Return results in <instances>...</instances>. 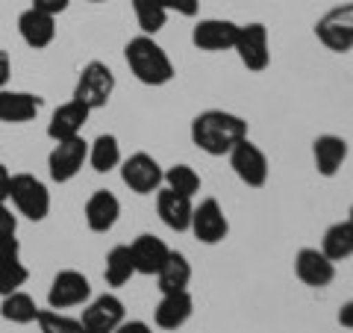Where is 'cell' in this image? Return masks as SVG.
Instances as JSON below:
<instances>
[{
	"mask_svg": "<svg viewBox=\"0 0 353 333\" xmlns=\"http://www.w3.org/2000/svg\"><path fill=\"white\" fill-rule=\"evenodd\" d=\"M88 115H92V109L83 106L80 101H71L68 104H62L53 109V115L48 121V136L53 142H62V139H74V136H80L83 127L88 124Z\"/></svg>",
	"mask_w": 353,
	"mask_h": 333,
	"instance_id": "cell-18",
	"label": "cell"
},
{
	"mask_svg": "<svg viewBox=\"0 0 353 333\" xmlns=\"http://www.w3.org/2000/svg\"><path fill=\"white\" fill-rule=\"evenodd\" d=\"M27 280H30V269H27V265L21 263V260L3 263V265H0V298H3V295H12V292H18V289H24Z\"/></svg>",
	"mask_w": 353,
	"mask_h": 333,
	"instance_id": "cell-31",
	"label": "cell"
},
{
	"mask_svg": "<svg viewBox=\"0 0 353 333\" xmlns=\"http://www.w3.org/2000/svg\"><path fill=\"white\" fill-rule=\"evenodd\" d=\"M347 221H350V225H353V207H350V213H347Z\"/></svg>",
	"mask_w": 353,
	"mask_h": 333,
	"instance_id": "cell-40",
	"label": "cell"
},
{
	"mask_svg": "<svg viewBox=\"0 0 353 333\" xmlns=\"http://www.w3.org/2000/svg\"><path fill=\"white\" fill-rule=\"evenodd\" d=\"M115 333H153V327L148 325V321H141V318H124L121 325L115 327Z\"/></svg>",
	"mask_w": 353,
	"mask_h": 333,
	"instance_id": "cell-36",
	"label": "cell"
},
{
	"mask_svg": "<svg viewBox=\"0 0 353 333\" xmlns=\"http://www.w3.org/2000/svg\"><path fill=\"white\" fill-rule=\"evenodd\" d=\"M312 157H315V169L321 177H336L339 169L347 160V142L333 133H324L312 142Z\"/></svg>",
	"mask_w": 353,
	"mask_h": 333,
	"instance_id": "cell-22",
	"label": "cell"
},
{
	"mask_svg": "<svg viewBox=\"0 0 353 333\" xmlns=\"http://www.w3.org/2000/svg\"><path fill=\"white\" fill-rule=\"evenodd\" d=\"M121 180H124V186L130 189V192L153 195V192H159L162 189L165 171H162V165L150 157V153L139 151V153H132V157L121 160Z\"/></svg>",
	"mask_w": 353,
	"mask_h": 333,
	"instance_id": "cell-6",
	"label": "cell"
},
{
	"mask_svg": "<svg viewBox=\"0 0 353 333\" xmlns=\"http://www.w3.org/2000/svg\"><path fill=\"white\" fill-rule=\"evenodd\" d=\"M248 139V121L227 109H206L192 121V142L209 157H224Z\"/></svg>",
	"mask_w": 353,
	"mask_h": 333,
	"instance_id": "cell-1",
	"label": "cell"
},
{
	"mask_svg": "<svg viewBox=\"0 0 353 333\" xmlns=\"http://www.w3.org/2000/svg\"><path fill=\"white\" fill-rule=\"evenodd\" d=\"M194 313V298L189 295V289L183 292H165L159 298L157 310H153V321L162 330H180L185 321Z\"/></svg>",
	"mask_w": 353,
	"mask_h": 333,
	"instance_id": "cell-20",
	"label": "cell"
},
{
	"mask_svg": "<svg viewBox=\"0 0 353 333\" xmlns=\"http://www.w3.org/2000/svg\"><path fill=\"white\" fill-rule=\"evenodd\" d=\"M9 186H12V171L0 162V201H9Z\"/></svg>",
	"mask_w": 353,
	"mask_h": 333,
	"instance_id": "cell-38",
	"label": "cell"
},
{
	"mask_svg": "<svg viewBox=\"0 0 353 333\" xmlns=\"http://www.w3.org/2000/svg\"><path fill=\"white\" fill-rule=\"evenodd\" d=\"M157 213L162 218V225L168 230H176V233H185L192 227V213H194V204L189 195H180L174 189H159L157 192Z\"/></svg>",
	"mask_w": 353,
	"mask_h": 333,
	"instance_id": "cell-17",
	"label": "cell"
},
{
	"mask_svg": "<svg viewBox=\"0 0 353 333\" xmlns=\"http://www.w3.org/2000/svg\"><path fill=\"white\" fill-rule=\"evenodd\" d=\"M230 157V169L236 171V177L245 186H253V189H262L268 183V157L262 153L259 145H253L250 139H241L239 145L227 153Z\"/></svg>",
	"mask_w": 353,
	"mask_h": 333,
	"instance_id": "cell-10",
	"label": "cell"
},
{
	"mask_svg": "<svg viewBox=\"0 0 353 333\" xmlns=\"http://www.w3.org/2000/svg\"><path fill=\"white\" fill-rule=\"evenodd\" d=\"M115 92V74L106 62H88L85 68L77 77V86H74V101H80L83 106L94 109H103L109 104V97Z\"/></svg>",
	"mask_w": 353,
	"mask_h": 333,
	"instance_id": "cell-4",
	"label": "cell"
},
{
	"mask_svg": "<svg viewBox=\"0 0 353 333\" xmlns=\"http://www.w3.org/2000/svg\"><path fill=\"white\" fill-rule=\"evenodd\" d=\"M127 318V310L124 301L118 295H97L94 301H88L83 307V316H80V325L83 333H115V327Z\"/></svg>",
	"mask_w": 353,
	"mask_h": 333,
	"instance_id": "cell-11",
	"label": "cell"
},
{
	"mask_svg": "<svg viewBox=\"0 0 353 333\" xmlns=\"http://www.w3.org/2000/svg\"><path fill=\"white\" fill-rule=\"evenodd\" d=\"M168 12H176V15H185V18H194L201 12V0H162Z\"/></svg>",
	"mask_w": 353,
	"mask_h": 333,
	"instance_id": "cell-32",
	"label": "cell"
},
{
	"mask_svg": "<svg viewBox=\"0 0 353 333\" xmlns=\"http://www.w3.org/2000/svg\"><path fill=\"white\" fill-rule=\"evenodd\" d=\"M9 201H12L18 216L30 221H44L50 216V192L36 174H12Z\"/></svg>",
	"mask_w": 353,
	"mask_h": 333,
	"instance_id": "cell-3",
	"label": "cell"
},
{
	"mask_svg": "<svg viewBox=\"0 0 353 333\" xmlns=\"http://www.w3.org/2000/svg\"><path fill=\"white\" fill-rule=\"evenodd\" d=\"M88 3H106V0H88Z\"/></svg>",
	"mask_w": 353,
	"mask_h": 333,
	"instance_id": "cell-41",
	"label": "cell"
},
{
	"mask_svg": "<svg viewBox=\"0 0 353 333\" xmlns=\"http://www.w3.org/2000/svg\"><path fill=\"white\" fill-rule=\"evenodd\" d=\"M132 12L145 36H157L168 21V9H165L162 0H132Z\"/></svg>",
	"mask_w": 353,
	"mask_h": 333,
	"instance_id": "cell-28",
	"label": "cell"
},
{
	"mask_svg": "<svg viewBox=\"0 0 353 333\" xmlns=\"http://www.w3.org/2000/svg\"><path fill=\"white\" fill-rule=\"evenodd\" d=\"M85 162H88V142L83 136L62 139L53 145L48 157V174L53 183H68L83 171Z\"/></svg>",
	"mask_w": 353,
	"mask_h": 333,
	"instance_id": "cell-7",
	"label": "cell"
},
{
	"mask_svg": "<svg viewBox=\"0 0 353 333\" xmlns=\"http://www.w3.org/2000/svg\"><path fill=\"white\" fill-rule=\"evenodd\" d=\"M236 36H239V24L236 21H227V18H203V21H197L194 30H192L194 48L206 50V53L233 50Z\"/></svg>",
	"mask_w": 353,
	"mask_h": 333,
	"instance_id": "cell-13",
	"label": "cell"
},
{
	"mask_svg": "<svg viewBox=\"0 0 353 333\" xmlns=\"http://www.w3.org/2000/svg\"><path fill=\"white\" fill-rule=\"evenodd\" d=\"M18 233V216L6 201H0V236H15Z\"/></svg>",
	"mask_w": 353,
	"mask_h": 333,
	"instance_id": "cell-33",
	"label": "cell"
},
{
	"mask_svg": "<svg viewBox=\"0 0 353 333\" xmlns=\"http://www.w3.org/2000/svg\"><path fill=\"white\" fill-rule=\"evenodd\" d=\"M189 230L203 242V245H218V242L227 239L230 221H227L224 209H221V204L215 201V198H203V201L194 207Z\"/></svg>",
	"mask_w": 353,
	"mask_h": 333,
	"instance_id": "cell-12",
	"label": "cell"
},
{
	"mask_svg": "<svg viewBox=\"0 0 353 333\" xmlns=\"http://www.w3.org/2000/svg\"><path fill=\"white\" fill-rule=\"evenodd\" d=\"M44 101L32 92H18V88H0V121L3 124H27L36 121Z\"/></svg>",
	"mask_w": 353,
	"mask_h": 333,
	"instance_id": "cell-16",
	"label": "cell"
},
{
	"mask_svg": "<svg viewBox=\"0 0 353 333\" xmlns=\"http://www.w3.org/2000/svg\"><path fill=\"white\" fill-rule=\"evenodd\" d=\"M92 298V283L88 277L77 269H62L57 277L50 280L48 289V307L50 310H71V307H83Z\"/></svg>",
	"mask_w": 353,
	"mask_h": 333,
	"instance_id": "cell-8",
	"label": "cell"
},
{
	"mask_svg": "<svg viewBox=\"0 0 353 333\" xmlns=\"http://www.w3.org/2000/svg\"><path fill=\"white\" fill-rule=\"evenodd\" d=\"M83 216H85V225H88L92 233H109L118 225L121 201L112 192H106V189H97V192L88 195Z\"/></svg>",
	"mask_w": 353,
	"mask_h": 333,
	"instance_id": "cell-19",
	"label": "cell"
},
{
	"mask_svg": "<svg viewBox=\"0 0 353 333\" xmlns=\"http://www.w3.org/2000/svg\"><path fill=\"white\" fill-rule=\"evenodd\" d=\"M315 36L333 53H347L353 48V3L333 6L315 24Z\"/></svg>",
	"mask_w": 353,
	"mask_h": 333,
	"instance_id": "cell-5",
	"label": "cell"
},
{
	"mask_svg": "<svg viewBox=\"0 0 353 333\" xmlns=\"http://www.w3.org/2000/svg\"><path fill=\"white\" fill-rule=\"evenodd\" d=\"M124 57H127L132 77H136L141 86L157 88V86H168L174 80V62L153 36L141 32V36L130 39L124 48Z\"/></svg>",
	"mask_w": 353,
	"mask_h": 333,
	"instance_id": "cell-2",
	"label": "cell"
},
{
	"mask_svg": "<svg viewBox=\"0 0 353 333\" xmlns=\"http://www.w3.org/2000/svg\"><path fill=\"white\" fill-rule=\"evenodd\" d=\"M71 6V0H32V9H41V12H48V15H62L65 9Z\"/></svg>",
	"mask_w": 353,
	"mask_h": 333,
	"instance_id": "cell-35",
	"label": "cell"
},
{
	"mask_svg": "<svg viewBox=\"0 0 353 333\" xmlns=\"http://www.w3.org/2000/svg\"><path fill=\"white\" fill-rule=\"evenodd\" d=\"M36 325L41 333H83L80 318L65 316L62 310H39Z\"/></svg>",
	"mask_w": 353,
	"mask_h": 333,
	"instance_id": "cell-30",
	"label": "cell"
},
{
	"mask_svg": "<svg viewBox=\"0 0 353 333\" xmlns=\"http://www.w3.org/2000/svg\"><path fill=\"white\" fill-rule=\"evenodd\" d=\"M339 325L341 327H347V330H353V301H347V304H341L339 307Z\"/></svg>",
	"mask_w": 353,
	"mask_h": 333,
	"instance_id": "cell-39",
	"label": "cell"
},
{
	"mask_svg": "<svg viewBox=\"0 0 353 333\" xmlns=\"http://www.w3.org/2000/svg\"><path fill=\"white\" fill-rule=\"evenodd\" d=\"M9 77H12V59H9V53L0 48V88H6Z\"/></svg>",
	"mask_w": 353,
	"mask_h": 333,
	"instance_id": "cell-37",
	"label": "cell"
},
{
	"mask_svg": "<svg viewBox=\"0 0 353 333\" xmlns=\"http://www.w3.org/2000/svg\"><path fill=\"white\" fill-rule=\"evenodd\" d=\"M157 283H159V292H183L189 289L192 283V263L185 254L180 251H171L168 260H165V265L157 272Z\"/></svg>",
	"mask_w": 353,
	"mask_h": 333,
	"instance_id": "cell-23",
	"label": "cell"
},
{
	"mask_svg": "<svg viewBox=\"0 0 353 333\" xmlns=\"http://www.w3.org/2000/svg\"><path fill=\"white\" fill-rule=\"evenodd\" d=\"M121 142L118 136H112V133H101L92 145H88V165L97 171V174H106L121 165Z\"/></svg>",
	"mask_w": 353,
	"mask_h": 333,
	"instance_id": "cell-24",
	"label": "cell"
},
{
	"mask_svg": "<svg viewBox=\"0 0 353 333\" xmlns=\"http://www.w3.org/2000/svg\"><path fill=\"white\" fill-rule=\"evenodd\" d=\"M21 260V242L15 236H0V265Z\"/></svg>",
	"mask_w": 353,
	"mask_h": 333,
	"instance_id": "cell-34",
	"label": "cell"
},
{
	"mask_svg": "<svg viewBox=\"0 0 353 333\" xmlns=\"http://www.w3.org/2000/svg\"><path fill=\"white\" fill-rule=\"evenodd\" d=\"M18 36L24 39L27 48L32 50H44L50 48L53 39H57V18L41 12V9H24L18 15Z\"/></svg>",
	"mask_w": 353,
	"mask_h": 333,
	"instance_id": "cell-15",
	"label": "cell"
},
{
	"mask_svg": "<svg viewBox=\"0 0 353 333\" xmlns=\"http://www.w3.org/2000/svg\"><path fill=\"white\" fill-rule=\"evenodd\" d=\"M294 274L303 286L324 289V286L336 280V263L318 248H301L294 257Z\"/></svg>",
	"mask_w": 353,
	"mask_h": 333,
	"instance_id": "cell-14",
	"label": "cell"
},
{
	"mask_svg": "<svg viewBox=\"0 0 353 333\" xmlns=\"http://www.w3.org/2000/svg\"><path fill=\"white\" fill-rule=\"evenodd\" d=\"M130 254H132L136 274H157L162 265H165V260H168L171 248L165 245L159 236H153V233H141V236L132 239Z\"/></svg>",
	"mask_w": 353,
	"mask_h": 333,
	"instance_id": "cell-21",
	"label": "cell"
},
{
	"mask_svg": "<svg viewBox=\"0 0 353 333\" xmlns=\"http://www.w3.org/2000/svg\"><path fill=\"white\" fill-rule=\"evenodd\" d=\"M241 65H245L248 71L259 74L271 65V50H268V30L259 21H253V24H239V36H236V48Z\"/></svg>",
	"mask_w": 353,
	"mask_h": 333,
	"instance_id": "cell-9",
	"label": "cell"
},
{
	"mask_svg": "<svg viewBox=\"0 0 353 333\" xmlns=\"http://www.w3.org/2000/svg\"><path fill=\"white\" fill-rule=\"evenodd\" d=\"M132 274H136V265H132L130 245H115L106 254V265H103L106 283L109 286H124V283H130Z\"/></svg>",
	"mask_w": 353,
	"mask_h": 333,
	"instance_id": "cell-27",
	"label": "cell"
},
{
	"mask_svg": "<svg viewBox=\"0 0 353 333\" xmlns=\"http://www.w3.org/2000/svg\"><path fill=\"white\" fill-rule=\"evenodd\" d=\"M168 189H174V192H180V195H189L194 198L197 192H201V174H197L192 165H171L168 171H165V180H162Z\"/></svg>",
	"mask_w": 353,
	"mask_h": 333,
	"instance_id": "cell-29",
	"label": "cell"
},
{
	"mask_svg": "<svg viewBox=\"0 0 353 333\" xmlns=\"http://www.w3.org/2000/svg\"><path fill=\"white\" fill-rule=\"evenodd\" d=\"M321 251L333 263H341V260L353 257V225H350V221H336V225L327 227Z\"/></svg>",
	"mask_w": 353,
	"mask_h": 333,
	"instance_id": "cell-26",
	"label": "cell"
},
{
	"mask_svg": "<svg viewBox=\"0 0 353 333\" xmlns=\"http://www.w3.org/2000/svg\"><path fill=\"white\" fill-rule=\"evenodd\" d=\"M0 316L6 321H12V325H32L39 318V304L32 301V295L18 289L12 295L0 298Z\"/></svg>",
	"mask_w": 353,
	"mask_h": 333,
	"instance_id": "cell-25",
	"label": "cell"
}]
</instances>
